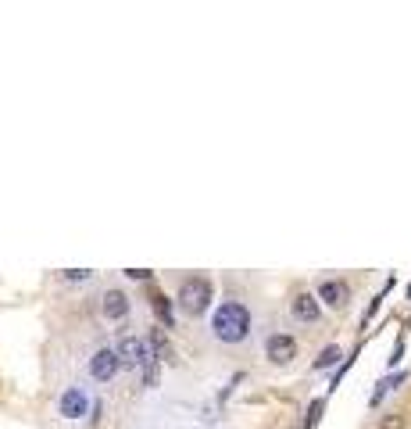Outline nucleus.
<instances>
[{
  "instance_id": "f257e3e1",
  "label": "nucleus",
  "mask_w": 411,
  "mask_h": 429,
  "mask_svg": "<svg viewBox=\"0 0 411 429\" xmlns=\"http://www.w3.org/2000/svg\"><path fill=\"white\" fill-rule=\"evenodd\" d=\"M254 333V315L243 300H222L211 312V336L218 344H243L247 336Z\"/></svg>"
},
{
  "instance_id": "f03ea898",
  "label": "nucleus",
  "mask_w": 411,
  "mask_h": 429,
  "mask_svg": "<svg viewBox=\"0 0 411 429\" xmlns=\"http://www.w3.org/2000/svg\"><path fill=\"white\" fill-rule=\"evenodd\" d=\"M179 308L186 312V315H204L208 308H211V300H215V286H211V279L208 275H189V279H182L179 283Z\"/></svg>"
},
{
  "instance_id": "7ed1b4c3",
  "label": "nucleus",
  "mask_w": 411,
  "mask_h": 429,
  "mask_svg": "<svg viewBox=\"0 0 411 429\" xmlns=\"http://www.w3.org/2000/svg\"><path fill=\"white\" fill-rule=\"evenodd\" d=\"M315 297H319L329 312H347L351 308V283L343 275H322L319 286H315Z\"/></svg>"
},
{
  "instance_id": "20e7f679",
  "label": "nucleus",
  "mask_w": 411,
  "mask_h": 429,
  "mask_svg": "<svg viewBox=\"0 0 411 429\" xmlns=\"http://www.w3.org/2000/svg\"><path fill=\"white\" fill-rule=\"evenodd\" d=\"M89 412H93V401H89V390H86L82 383H72V386L61 390V397H57V415H61V419L79 422V419H86Z\"/></svg>"
},
{
  "instance_id": "39448f33",
  "label": "nucleus",
  "mask_w": 411,
  "mask_h": 429,
  "mask_svg": "<svg viewBox=\"0 0 411 429\" xmlns=\"http://www.w3.org/2000/svg\"><path fill=\"white\" fill-rule=\"evenodd\" d=\"M118 358H122V365H129V369H147L154 361V347H150L147 336H122Z\"/></svg>"
},
{
  "instance_id": "423d86ee",
  "label": "nucleus",
  "mask_w": 411,
  "mask_h": 429,
  "mask_svg": "<svg viewBox=\"0 0 411 429\" xmlns=\"http://www.w3.org/2000/svg\"><path fill=\"white\" fill-rule=\"evenodd\" d=\"M290 319L301 322V326H319L322 322V300L311 290H297L290 297Z\"/></svg>"
},
{
  "instance_id": "0eeeda50",
  "label": "nucleus",
  "mask_w": 411,
  "mask_h": 429,
  "mask_svg": "<svg viewBox=\"0 0 411 429\" xmlns=\"http://www.w3.org/2000/svg\"><path fill=\"white\" fill-rule=\"evenodd\" d=\"M265 358H268L272 365H290V361L297 358V340H294L290 333H282V329L268 333V336H265Z\"/></svg>"
},
{
  "instance_id": "6e6552de",
  "label": "nucleus",
  "mask_w": 411,
  "mask_h": 429,
  "mask_svg": "<svg viewBox=\"0 0 411 429\" xmlns=\"http://www.w3.org/2000/svg\"><path fill=\"white\" fill-rule=\"evenodd\" d=\"M122 369V358H118V347H97L89 358V376L97 383H111Z\"/></svg>"
},
{
  "instance_id": "1a4fd4ad",
  "label": "nucleus",
  "mask_w": 411,
  "mask_h": 429,
  "mask_svg": "<svg viewBox=\"0 0 411 429\" xmlns=\"http://www.w3.org/2000/svg\"><path fill=\"white\" fill-rule=\"evenodd\" d=\"M101 315L108 322H122L125 315H129V297H125L122 290H104L101 297Z\"/></svg>"
},
{
  "instance_id": "9d476101",
  "label": "nucleus",
  "mask_w": 411,
  "mask_h": 429,
  "mask_svg": "<svg viewBox=\"0 0 411 429\" xmlns=\"http://www.w3.org/2000/svg\"><path fill=\"white\" fill-rule=\"evenodd\" d=\"M150 304H154L157 319H161L165 326H172V322H175V315H172V300H168L165 293H157V290H154V293H150Z\"/></svg>"
},
{
  "instance_id": "9b49d317",
  "label": "nucleus",
  "mask_w": 411,
  "mask_h": 429,
  "mask_svg": "<svg viewBox=\"0 0 411 429\" xmlns=\"http://www.w3.org/2000/svg\"><path fill=\"white\" fill-rule=\"evenodd\" d=\"M340 358H343V351H340L336 344H329V347H322V354H319V358H315V365H311V369H315V372H322V369H333V365H336Z\"/></svg>"
},
{
  "instance_id": "f8f14e48",
  "label": "nucleus",
  "mask_w": 411,
  "mask_h": 429,
  "mask_svg": "<svg viewBox=\"0 0 411 429\" xmlns=\"http://www.w3.org/2000/svg\"><path fill=\"white\" fill-rule=\"evenodd\" d=\"M147 340H150V347H154V358H157V361L172 358V347H168V340H165V333H161V329H154V333L147 336Z\"/></svg>"
},
{
  "instance_id": "ddd939ff",
  "label": "nucleus",
  "mask_w": 411,
  "mask_h": 429,
  "mask_svg": "<svg viewBox=\"0 0 411 429\" xmlns=\"http://www.w3.org/2000/svg\"><path fill=\"white\" fill-rule=\"evenodd\" d=\"M375 429H408V419H404L401 412H390V415L379 419V426H375Z\"/></svg>"
},
{
  "instance_id": "4468645a",
  "label": "nucleus",
  "mask_w": 411,
  "mask_h": 429,
  "mask_svg": "<svg viewBox=\"0 0 411 429\" xmlns=\"http://www.w3.org/2000/svg\"><path fill=\"white\" fill-rule=\"evenodd\" d=\"M322 408H326V397H319V401H311V408H308V419H304V426H301V429H315V422H319Z\"/></svg>"
},
{
  "instance_id": "2eb2a0df",
  "label": "nucleus",
  "mask_w": 411,
  "mask_h": 429,
  "mask_svg": "<svg viewBox=\"0 0 411 429\" xmlns=\"http://www.w3.org/2000/svg\"><path fill=\"white\" fill-rule=\"evenodd\" d=\"M89 268H65V272H61V279H68V283H86L89 279Z\"/></svg>"
},
{
  "instance_id": "dca6fc26",
  "label": "nucleus",
  "mask_w": 411,
  "mask_h": 429,
  "mask_svg": "<svg viewBox=\"0 0 411 429\" xmlns=\"http://www.w3.org/2000/svg\"><path fill=\"white\" fill-rule=\"evenodd\" d=\"M125 279H133V283H150V268H125Z\"/></svg>"
}]
</instances>
